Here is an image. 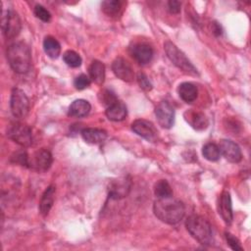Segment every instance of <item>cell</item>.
<instances>
[{
  "label": "cell",
  "mask_w": 251,
  "mask_h": 251,
  "mask_svg": "<svg viewBox=\"0 0 251 251\" xmlns=\"http://www.w3.org/2000/svg\"><path fill=\"white\" fill-rule=\"evenodd\" d=\"M7 60L12 70L18 74H25L31 66L29 47L24 42H15L7 48Z\"/></svg>",
  "instance_id": "7a4b0ae2"
},
{
  "label": "cell",
  "mask_w": 251,
  "mask_h": 251,
  "mask_svg": "<svg viewBox=\"0 0 251 251\" xmlns=\"http://www.w3.org/2000/svg\"><path fill=\"white\" fill-rule=\"evenodd\" d=\"M164 49L171 62L183 73L191 75H198V71L194 67V65L189 61L185 54L181 50H179L173 42L166 41L164 44Z\"/></svg>",
  "instance_id": "277c9868"
},
{
  "label": "cell",
  "mask_w": 251,
  "mask_h": 251,
  "mask_svg": "<svg viewBox=\"0 0 251 251\" xmlns=\"http://www.w3.org/2000/svg\"><path fill=\"white\" fill-rule=\"evenodd\" d=\"M43 48L46 55L52 59L59 57L61 53V45L59 41L52 36H46L43 40Z\"/></svg>",
  "instance_id": "603a6c76"
},
{
  "label": "cell",
  "mask_w": 251,
  "mask_h": 251,
  "mask_svg": "<svg viewBox=\"0 0 251 251\" xmlns=\"http://www.w3.org/2000/svg\"><path fill=\"white\" fill-rule=\"evenodd\" d=\"M158 124L164 128H170L174 125L175 110L168 101H161L155 108Z\"/></svg>",
  "instance_id": "30bf717a"
},
{
  "label": "cell",
  "mask_w": 251,
  "mask_h": 251,
  "mask_svg": "<svg viewBox=\"0 0 251 251\" xmlns=\"http://www.w3.org/2000/svg\"><path fill=\"white\" fill-rule=\"evenodd\" d=\"M91 110V105L84 99L75 100L69 107V116L74 118H82L88 115Z\"/></svg>",
  "instance_id": "ffe728a7"
},
{
  "label": "cell",
  "mask_w": 251,
  "mask_h": 251,
  "mask_svg": "<svg viewBox=\"0 0 251 251\" xmlns=\"http://www.w3.org/2000/svg\"><path fill=\"white\" fill-rule=\"evenodd\" d=\"M218 211L221 215L222 219L225 221L226 224H231L233 220V213H232V204L230 194L227 191H223L218 204Z\"/></svg>",
  "instance_id": "9a60e30c"
},
{
  "label": "cell",
  "mask_w": 251,
  "mask_h": 251,
  "mask_svg": "<svg viewBox=\"0 0 251 251\" xmlns=\"http://www.w3.org/2000/svg\"><path fill=\"white\" fill-rule=\"evenodd\" d=\"M225 235H226V242H227L228 246L232 250H234V251H242L243 250L242 246L240 245L239 240L233 234H231L229 232H226Z\"/></svg>",
  "instance_id": "1f68e13d"
},
{
  "label": "cell",
  "mask_w": 251,
  "mask_h": 251,
  "mask_svg": "<svg viewBox=\"0 0 251 251\" xmlns=\"http://www.w3.org/2000/svg\"><path fill=\"white\" fill-rule=\"evenodd\" d=\"M117 97L114 95V93H112L110 90H104L102 92V99L101 101L108 107L111 104L115 103L117 101Z\"/></svg>",
  "instance_id": "d6a6232c"
},
{
  "label": "cell",
  "mask_w": 251,
  "mask_h": 251,
  "mask_svg": "<svg viewBox=\"0 0 251 251\" xmlns=\"http://www.w3.org/2000/svg\"><path fill=\"white\" fill-rule=\"evenodd\" d=\"M131 188V179L127 176L112 179L108 185V194L111 199H122L128 195Z\"/></svg>",
  "instance_id": "ba28073f"
},
{
  "label": "cell",
  "mask_w": 251,
  "mask_h": 251,
  "mask_svg": "<svg viewBox=\"0 0 251 251\" xmlns=\"http://www.w3.org/2000/svg\"><path fill=\"white\" fill-rule=\"evenodd\" d=\"M185 226L190 235L203 245H209L213 242V232L211 225L207 220L198 216L191 215L185 222Z\"/></svg>",
  "instance_id": "3957f363"
},
{
  "label": "cell",
  "mask_w": 251,
  "mask_h": 251,
  "mask_svg": "<svg viewBox=\"0 0 251 251\" xmlns=\"http://www.w3.org/2000/svg\"><path fill=\"white\" fill-rule=\"evenodd\" d=\"M63 60L64 62L71 68H77L81 65V58L80 56L73 51V50H68L63 54Z\"/></svg>",
  "instance_id": "4316f807"
},
{
  "label": "cell",
  "mask_w": 251,
  "mask_h": 251,
  "mask_svg": "<svg viewBox=\"0 0 251 251\" xmlns=\"http://www.w3.org/2000/svg\"><path fill=\"white\" fill-rule=\"evenodd\" d=\"M178 95L186 103L193 102L198 95V90L195 84L191 82H182L177 88Z\"/></svg>",
  "instance_id": "44dd1931"
},
{
  "label": "cell",
  "mask_w": 251,
  "mask_h": 251,
  "mask_svg": "<svg viewBox=\"0 0 251 251\" xmlns=\"http://www.w3.org/2000/svg\"><path fill=\"white\" fill-rule=\"evenodd\" d=\"M202 154H203L205 159H207L208 161H211V162L218 161L220 159V156H221L219 146L215 143H212V142H209V143H207L203 146Z\"/></svg>",
  "instance_id": "484cf974"
},
{
  "label": "cell",
  "mask_w": 251,
  "mask_h": 251,
  "mask_svg": "<svg viewBox=\"0 0 251 251\" xmlns=\"http://www.w3.org/2000/svg\"><path fill=\"white\" fill-rule=\"evenodd\" d=\"M212 29H213V32L216 36H220L223 33L222 26L218 23H213L212 24Z\"/></svg>",
  "instance_id": "e575fe53"
},
{
  "label": "cell",
  "mask_w": 251,
  "mask_h": 251,
  "mask_svg": "<svg viewBox=\"0 0 251 251\" xmlns=\"http://www.w3.org/2000/svg\"><path fill=\"white\" fill-rule=\"evenodd\" d=\"M112 71L117 77H119L124 81L130 82L133 80V77H134L133 70L129 65V63L122 57H118L113 61Z\"/></svg>",
  "instance_id": "4fadbf2b"
},
{
  "label": "cell",
  "mask_w": 251,
  "mask_h": 251,
  "mask_svg": "<svg viewBox=\"0 0 251 251\" xmlns=\"http://www.w3.org/2000/svg\"><path fill=\"white\" fill-rule=\"evenodd\" d=\"M181 3L176 0H171L168 2V10L172 14H178L180 12Z\"/></svg>",
  "instance_id": "836d02e7"
},
{
  "label": "cell",
  "mask_w": 251,
  "mask_h": 251,
  "mask_svg": "<svg viewBox=\"0 0 251 251\" xmlns=\"http://www.w3.org/2000/svg\"><path fill=\"white\" fill-rule=\"evenodd\" d=\"M81 136L87 143L99 144L107 138V132L101 128L86 127L81 130Z\"/></svg>",
  "instance_id": "d6986e66"
},
{
  "label": "cell",
  "mask_w": 251,
  "mask_h": 251,
  "mask_svg": "<svg viewBox=\"0 0 251 251\" xmlns=\"http://www.w3.org/2000/svg\"><path fill=\"white\" fill-rule=\"evenodd\" d=\"M155 216L168 225L177 224L184 216L185 208L183 203L173 196L158 198L153 205Z\"/></svg>",
  "instance_id": "6da1fadb"
},
{
  "label": "cell",
  "mask_w": 251,
  "mask_h": 251,
  "mask_svg": "<svg viewBox=\"0 0 251 251\" xmlns=\"http://www.w3.org/2000/svg\"><path fill=\"white\" fill-rule=\"evenodd\" d=\"M53 162L52 154L47 149L41 148L35 151L31 156L28 155V168L36 172H46Z\"/></svg>",
  "instance_id": "9c48e42d"
},
{
  "label": "cell",
  "mask_w": 251,
  "mask_h": 251,
  "mask_svg": "<svg viewBox=\"0 0 251 251\" xmlns=\"http://www.w3.org/2000/svg\"><path fill=\"white\" fill-rule=\"evenodd\" d=\"M131 129L139 136L143 137L147 141L155 142L158 138V131L154 125L146 120H135L131 124Z\"/></svg>",
  "instance_id": "8fae6325"
},
{
  "label": "cell",
  "mask_w": 251,
  "mask_h": 251,
  "mask_svg": "<svg viewBox=\"0 0 251 251\" xmlns=\"http://www.w3.org/2000/svg\"><path fill=\"white\" fill-rule=\"evenodd\" d=\"M33 13H34L35 17L38 18L39 20H41L42 22L48 23L51 20V14L49 13V11L47 9H45L41 5H35V7L33 9Z\"/></svg>",
  "instance_id": "f1b7e54d"
},
{
  "label": "cell",
  "mask_w": 251,
  "mask_h": 251,
  "mask_svg": "<svg viewBox=\"0 0 251 251\" xmlns=\"http://www.w3.org/2000/svg\"><path fill=\"white\" fill-rule=\"evenodd\" d=\"M1 28L3 35L8 39L15 38L20 33L22 22L19 15L14 10L8 9L2 13Z\"/></svg>",
  "instance_id": "8992f818"
},
{
  "label": "cell",
  "mask_w": 251,
  "mask_h": 251,
  "mask_svg": "<svg viewBox=\"0 0 251 251\" xmlns=\"http://www.w3.org/2000/svg\"><path fill=\"white\" fill-rule=\"evenodd\" d=\"M11 161L20 166L28 168V154L25 150H21L14 153L11 157Z\"/></svg>",
  "instance_id": "83f0119b"
},
{
  "label": "cell",
  "mask_w": 251,
  "mask_h": 251,
  "mask_svg": "<svg viewBox=\"0 0 251 251\" xmlns=\"http://www.w3.org/2000/svg\"><path fill=\"white\" fill-rule=\"evenodd\" d=\"M74 85L76 89L82 90L90 85V78L86 75H79L74 80Z\"/></svg>",
  "instance_id": "f546056e"
},
{
  "label": "cell",
  "mask_w": 251,
  "mask_h": 251,
  "mask_svg": "<svg viewBox=\"0 0 251 251\" xmlns=\"http://www.w3.org/2000/svg\"><path fill=\"white\" fill-rule=\"evenodd\" d=\"M130 54L138 64L146 65L153 58V49L147 43H136L130 48Z\"/></svg>",
  "instance_id": "5bb4252c"
},
{
  "label": "cell",
  "mask_w": 251,
  "mask_h": 251,
  "mask_svg": "<svg viewBox=\"0 0 251 251\" xmlns=\"http://www.w3.org/2000/svg\"><path fill=\"white\" fill-rule=\"evenodd\" d=\"M89 78L97 84H102L105 79V66L100 61H93L88 68Z\"/></svg>",
  "instance_id": "7402d4cb"
},
{
  "label": "cell",
  "mask_w": 251,
  "mask_h": 251,
  "mask_svg": "<svg viewBox=\"0 0 251 251\" xmlns=\"http://www.w3.org/2000/svg\"><path fill=\"white\" fill-rule=\"evenodd\" d=\"M123 3L119 0H106L101 4L102 11L109 17H116L122 10Z\"/></svg>",
  "instance_id": "cb8c5ba5"
},
{
  "label": "cell",
  "mask_w": 251,
  "mask_h": 251,
  "mask_svg": "<svg viewBox=\"0 0 251 251\" xmlns=\"http://www.w3.org/2000/svg\"><path fill=\"white\" fill-rule=\"evenodd\" d=\"M184 118L185 121L195 129L197 130H203L205 128H207L209 122L208 119L206 118V116L201 113V112H197L194 110H189L186 111L184 113Z\"/></svg>",
  "instance_id": "2e32d148"
},
{
  "label": "cell",
  "mask_w": 251,
  "mask_h": 251,
  "mask_svg": "<svg viewBox=\"0 0 251 251\" xmlns=\"http://www.w3.org/2000/svg\"><path fill=\"white\" fill-rule=\"evenodd\" d=\"M154 193L158 198L173 196V189L166 179L158 180L154 185Z\"/></svg>",
  "instance_id": "d4e9b609"
},
{
  "label": "cell",
  "mask_w": 251,
  "mask_h": 251,
  "mask_svg": "<svg viewBox=\"0 0 251 251\" xmlns=\"http://www.w3.org/2000/svg\"><path fill=\"white\" fill-rule=\"evenodd\" d=\"M105 114H106V117L110 121L121 122L126 119L127 110H126V105L123 102L117 100L115 103H113L107 107Z\"/></svg>",
  "instance_id": "e0dca14e"
},
{
  "label": "cell",
  "mask_w": 251,
  "mask_h": 251,
  "mask_svg": "<svg viewBox=\"0 0 251 251\" xmlns=\"http://www.w3.org/2000/svg\"><path fill=\"white\" fill-rule=\"evenodd\" d=\"M10 109L13 116L17 119H24L29 112V100L25 93L19 89L14 88L11 92Z\"/></svg>",
  "instance_id": "52a82bcc"
},
{
  "label": "cell",
  "mask_w": 251,
  "mask_h": 251,
  "mask_svg": "<svg viewBox=\"0 0 251 251\" xmlns=\"http://www.w3.org/2000/svg\"><path fill=\"white\" fill-rule=\"evenodd\" d=\"M137 81H138L139 86L145 91H150L153 87L150 79L148 78V76L144 73L140 72V73L137 74Z\"/></svg>",
  "instance_id": "4dcf8cb0"
},
{
  "label": "cell",
  "mask_w": 251,
  "mask_h": 251,
  "mask_svg": "<svg viewBox=\"0 0 251 251\" xmlns=\"http://www.w3.org/2000/svg\"><path fill=\"white\" fill-rule=\"evenodd\" d=\"M56 187L55 185H49L43 192L39 202V213L42 216H47L53 206L55 199Z\"/></svg>",
  "instance_id": "ac0fdd59"
},
{
  "label": "cell",
  "mask_w": 251,
  "mask_h": 251,
  "mask_svg": "<svg viewBox=\"0 0 251 251\" xmlns=\"http://www.w3.org/2000/svg\"><path fill=\"white\" fill-rule=\"evenodd\" d=\"M7 136L23 147H28L32 143L31 128L23 123L15 122L7 128Z\"/></svg>",
  "instance_id": "5b68a950"
},
{
  "label": "cell",
  "mask_w": 251,
  "mask_h": 251,
  "mask_svg": "<svg viewBox=\"0 0 251 251\" xmlns=\"http://www.w3.org/2000/svg\"><path fill=\"white\" fill-rule=\"evenodd\" d=\"M221 154L230 163H239L242 159L240 147L229 139H222L219 143Z\"/></svg>",
  "instance_id": "7c38bea8"
}]
</instances>
